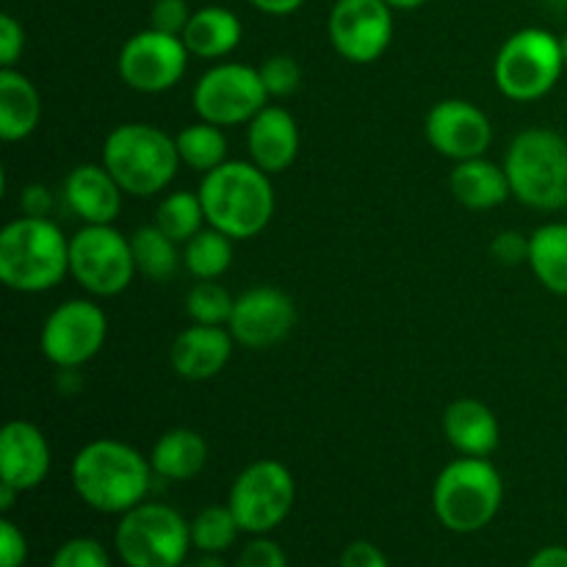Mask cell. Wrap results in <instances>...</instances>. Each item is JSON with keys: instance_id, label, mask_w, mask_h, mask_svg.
<instances>
[{"instance_id": "obj_1", "label": "cell", "mask_w": 567, "mask_h": 567, "mask_svg": "<svg viewBox=\"0 0 567 567\" xmlns=\"http://www.w3.org/2000/svg\"><path fill=\"white\" fill-rule=\"evenodd\" d=\"M153 474L150 457L114 437L86 443L72 460V487L78 498L105 515H125L142 504Z\"/></svg>"}, {"instance_id": "obj_2", "label": "cell", "mask_w": 567, "mask_h": 567, "mask_svg": "<svg viewBox=\"0 0 567 567\" xmlns=\"http://www.w3.org/2000/svg\"><path fill=\"white\" fill-rule=\"evenodd\" d=\"M197 194L208 225L233 241L255 238L275 216V186L252 161H225L203 175Z\"/></svg>"}, {"instance_id": "obj_3", "label": "cell", "mask_w": 567, "mask_h": 567, "mask_svg": "<svg viewBox=\"0 0 567 567\" xmlns=\"http://www.w3.org/2000/svg\"><path fill=\"white\" fill-rule=\"evenodd\" d=\"M70 275V238L50 219L20 216L0 233V280L17 293H44Z\"/></svg>"}, {"instance_id": "obj_4", "label": "cell", "mask_w": 567, "mask_h": 567, "mask_svg": "<svg viewBox=\"0 0 567 567\" xmlns=\"http://www.w3.org/2000/svg\"><path fill=\"white\" fill-rule=\"evenodd\" d=\"M100 164L111 172L125 194L153 197L175 181L181 153L175 138L161 127L147 122H125L105 136Z\"/></svg>"}, {"instance_id": "obj_5", "label": "cell", "mask_w": 567, "mask_h": 567, "mask_svg": "<svg viewBox=\"0 0 567 567\" xmlns=\"http://www.w3.org/2000/svg\"><path fill=\"white\" fill-rule=\"evenodd\" d=\"M504 502V480L487 457H460L437 474L432 487L435 518L457 535L493 524Z\"/></svg>"}, {"instance_id": "obj_6", "label": "cell", "mask_w": 567, "mask_h": 567, "mask_svg": "<svg viewBox=\"0 0 567 567\" xmlns=\"http://www.w3.org/2000/svg\"><path fill=\"white\" fill-rule=\"evenodd\" d=\"M513 197L535 210L567 208V142L557 131L529 127L504 155Z\"/></svg>"}, {"instance_id": "obj_7", "label": "cell", "mask_w": 567, "mask_h": 567, "mask_svg": "<svg viewBox=\"0 0 567 567\" xmlns=\"http://www.w3.org/2000/svg\"><path fill=\"white\" fill-rule=\"evenodd\" d=\"M125 567H181L192 546V524L169 504L142 502L127 509L114 532Z\"/></svg>"}, {"instance_id": "obj_8", "label": "cell", "mask_w": 567, "mask_h": 567, "mask_svg": "<svg viewBox=\"0 0 567 567\" xmlns=\"http://www.w3.org/2000/svg\"><path fill=\"white\" fill-rule=\"evenodd\" d=\"M565 66L559 37L546 28H520L498 48L493 78L504 97L532 103L557 86Z\"/></svg>"}, {"instance_id": "obj_9", "label": "cell", "mask_w": 567, "mask_h": 567, "mask_svg": "<svg viewBox=\"0 0 567 567\" xmlns=\"http://www.w3.org/2000/svg\"><path fill=\"white\" fill-rule=\"evenodd\" d=\"M70 275L92 297H120L136 275L131 238L114 225H83L70 238Z\"/></svg>"}, {"instance_id": "obj_10", "label": "cell", "mask_w": 567, "mask_h": 567, "mask_svg": "<svg viewBox=\"0 0 567 567\" xmlns=\"http://www.w3.org/2000/svg\"><path fill=\"white\" fill-rule=\"evenodd\" d=\"M297 498L293 474L280 460H258L236 476L227 507L244 535H269L291 515Z\"/></svg>"}, {"instance_id": "obj_11", "label": "cell", "mask_w": 567, "mask_h": 567, "mask_svg": "<svg viewBox=\"0 0 567 567\" xmlns=\"http://www.w3.org/2000/svg\"><path fill=\"white\" fill-rule=\"evenodd\" d=\"M266 100L269 92L260 81L258 66L236 64V61L210 66L192 92V105L199 120L219 127L252 122V116L266 109Z\"/></svg>"}, {"instance_id": "obj_12", "label": "cell", "mask_w": 567, "mask_h": 567, "mask_svg": "<svg viewBox=\"0 0 567 567\" xmlns=\"http://www.w3.org/2000/svg\"><path fill=\"white\" fill-rule=\"evenodd\" d=\"M105 338H109L105 310L92 299H70L44 319L39 347L55 369H81L97 358Z\"/></svg>"}, {"instance_id": "obj_13", "label": "cell", "mask_w": 567, "mask_h": 567, "mask_svg": "<svg viewBox=\"0 0 567 567\" xmlns=\"http://www.w3.org/2000/svg\"><path fill=\"white\" fill-rule=\"evenodd\" d=\"M188 48L183 37H172V33L155 31V28H144V31L133 33L120 50V61L116 70L120 78L142 94H161L169 92L172 86L183 81L188 66Z\"/></svg>"}, {"instance_id": "obj_14", "label": "cell", "mask_w": 567, "mask_h": 567, "mask_svg": "<svg viewBox=\"0 0 567 567\" xmlns=\"http://www.w3.org/2000/svg\"><path fill=\"white\" fill-rule=\"evenodd\" d=\"M327 33L341 59L374 64L393 39V9L385 0H336Z\"/></svg>"}, {"instance_id": "obj_15", "label": "cell", "mask_w": 567, "mask_h": 567, "mask_svg": "<svg viewBox=\"0 0 567 567\" xmlns=\"http://www.w3.org/2000/svg\"><path fill=\"white\" fill-rule=\"evenodd\" d=\"M297 327V305L286 291L271 286H258L236 297L233 316L227 321V330L241 347L271 349L286 341Z\"/></svg>"}, {"instance_id": "obj_16", "label": "cell", "mask_w": 567, "mask_h": 567, "mask_svg": "<svg viewBox=\"0 0 567 567\" xmlns=\"http://www.w3.org/2000/svg\"><path fill=\"white\" fill-rule=\"evenodd\" d=\"M426 138L443 158L457 161L480 158L493 142V125L480 105L468 100H441L426 114Z\"/></svg>"}, {"instance_id": "obj_17", "label": "cell", "mask_w": 567, "mask_h": 567, "mask_svg": "<svg viewBox=\"0 0 567 567\" xmlns=\"http://www.w3.org/2000/svg\"><path fill=\"white\" fill-rule=\"evenodd\" d=\"M53 454L44 432L31 421H9L0 430V482L20 493L37 491L50 474Z\"/></svg>"}, {"instance_id": "obj_18", "label": "cell", "mask_w": 567, "mask_h": 567, "mask_svg": "<svg viewBox=\"0 0 567 567\" xmlns=\"http://www.w3.org/2000/svg\"><path fill=\"white\" fill-rule=\"evenodd\" d=\"M233 343H236V338L230 336V330H221V327H186L169 349L172 371L188 382L214 380L230 363Z\"/></svg>"}, {"instance_id": "obj_19", "label": "cell", "mask_w": 567, "mask_h": 567, "mask_svg": "<svg viewBox=\"0 0 567 567\" xmlns=\"http://www.w3.org/2000/svg\"><path fill=\"white\" fill-rule=\"evenodd\" d=\"M247 150L266 175H280L299 155V125L280 105H266L247 122Z\"/></svg>"}, {"instance_id": "obj_20", "label": "cell", "mask_w": 567, "mask_h": 567, "mask_svg": "<svg viewBox=\"0 0 567 567\" xmlns=\"http://www.w3.org/2000/svg\"><path fill=\"white\" fill-rule=\"evenodd\" d=\"M122 188L103 164H81L66 175L64 203L83 225H114L122 210Z\"/></svg>"}, {"instance_id": "obj_21", "label": "cell", "mask_w": 567, "mask_h": 567, "mask_svg": "<svg viewBox=\"0 0 567 567\" xmlns=\"http://www.w3.org/2000/svg\"><path fill=\"white\" fill-rule=\"evenodd\" d=\"M443 435L463 457H491L502 441V426L480 399H457L443 413Z\"/></svg>"}, {"instance_id": "obj_22", "label": "cell", "mask_w": 567, "mask_h": 567, "mask_svg": "<svg viewBox=\"0 0 567 567\" xmlns=\"http://www.w3.org/2000/svg\"><path fill=\"white\" fill-rule=\"evenodd\" d=\"M449 186H452L454 199L460 205H465L468 210L498 208L513 194L504 164H493L485 155L457 161L452 169V177H449Z\"/></svg>"}, {"instance_id": "obj_23", "label": "cell", "mask_w": 567, "mask_h": 567, "mask_svg": "<svg viewBox=\"0 0 567 567\" xmlns=\"http://www.w3.org/2000/svg\"><path fill=\"white\" fill-rule=\"evenodd\" d=\"M42 120V97L31 78L14 66L0 70V138L9 144L31 136Z\"/></svg>"}, {"instance_id": "obj_24", "label": "cell", "mask_w": 567, "mask_h": 567, "mask_svg": "<svg viewBox=\"0 0 567 567\" xmlns=\"http://www.w3.org/2000/svg\"><path fill=\"white\" fill-rule=\"evenodd\" d=\"M241 33L244 28L236 11L225 9V6H203L188 20L183 42H186L188 53L197 55V59L216 61L238 48Z\"/></svg>"}, {"instance_id": "obj_25", "label": "cell", "mask_w": 567, "mask_h": 567, "mask_svg": "<svg viewBox=\"0 0 567 567\" xmlns=\"http://www.w3.org/2000/svg\"><path fill=\"white\" fill-rule=\"evenodd\" d=\"M208 463V443L199 432L177 426L164 432L150 452V465L155 476L169 482H188L203 474Z\"/></svg>"}, {"instance_id": "obj_26", "label": "cell", "mask_w": 567, "mask_h": 567, "mask_svg": "<svg viewBox=\"0 0 567 567\" xmlns=\"http://www.w3.org/2000/svg\"><path fill=\"white\" fill-rule=\"evenodd\" d=\"M529 266L546 291L567 297V225L551 221L529 236Z\"/></svg>"}, {"instance_id": "obj_27", "label": "cell", "mask_w": 567, "mask_h": 567, "mask_svg": "<svg viewBox=\"0 0 567 567\" xmlns=\"http://www.w3.org/2000/svg\"><path fill=\"white\" fill-rule=\"evenodd\" d=\"M131 247L138 275L155 282H166L175 277L181 255H177V241H172L164 230H158L155 225L138 227L131 236Z\"/></svg>"}, {"instance_id": "obj_28", "label": "cell", "mask_w": 567, "mask_h": 567, "mask_svg": "<svg viewBox=\"0 0 567 567\" xmlns=\"http://www.w3.org/2000/svg\"><path fill=\"white\" fill-rule=\"evenodd\" d=\"M175 142L177 153H181V164H186L194 172H203V175H208L210 169L227 161V136L221 133L219 125H210L205 120L183 127Z\"/></svg>"}, {"instance_id": "obj_29", "label": "cell", "mask_w": 567, "mask_h": 567, "mask_svg": "<svg viewBox=\"0 0 567 567\" xmlns=\"http://www.w3.org/2000/svg\"><path fill=\"white\" fill-rule=\"evenodd\" d=\"M183 264L197 280H219L233 266V238L208 225L183 249Z\"/></svg>"}, {"instance_id": "obj_30", "label": "cell", "mask_w": 567, "mask_h": 567, "mask_svg": "<svg viewBox=\"0 0 567 567\" xmlns=\"http://www.w3.org/2000/svg\"><path fill=\"white\" fill-rule=\"evenodd\" d=\"M205 221L208 219H205L197 192H172L169 197L161 199L153 225L164 230L172 241L188 244L199 230H205Z\"/></svg>"}, {"instance_id": "obj_31", "label": "cell", "mask_w": 567, "mask_h": 567, "mask_svg": "<svg viewBox=\"0 0 567 567\" xmlns=\"http://www.w3.org/2000/svg\"><path fill=\"white\" fill-rule=\"evenodd\" d=\"M241 535L233 509L221 507V504H210V507L199 509L197 518L192 520V546L199 554H225L233 543Z\"/></svg>"}, {"instance_id": "obj_32", "label": "cell", "mask_w": 567, "mask_h": 567, "mask_svg": "<svg viewBox=\"0 0 567 567\" xmlns=\"http://www.w3.org/2000/svg\"><path fill=\"white\" fill-rule=\"evenodd\" d=\"M233 305L236 299L230 297L227 288H221L216 280H197L186 297V313L194 324L221 327L230 321Z\"/></svg>"}, {"instance_id": "obj_33", "label": "cell", "mask_w": 567, "mask_h": 567, "mask_svg": "<svg viewBox=\"0 0 567 567\" xmlns=\"http://www.w3.org/2000/svg\"><path fill=\"white\" fill-rule=\"evenodd\" d=\"M260 81H264L269 97H288L302 83V66L291 55H269L264 64L258 66Z\"/></svg>"}, {"instance_id": "obj_34", "label": "cell", "mask_w": 567, "mask_h": 567, "mask_svg": "<svg viewBox=\"0 0 567 567\" xmlns=\"http://www.w3.org/2000/svg\"><path fill=\"white\" fill-rule=\"evenodd\" d=\"M50 567H111V557L103 543L94 537H72L61 543L50 559Z\"/></svg>"}, {"instance_id": "obj_35", "label": "cell", "mask_w": 567, "mask_h": 567, "mask_svg": "<svg viewBox=\"0 0 567 567\" xmlns=\"http://www.w3.org/2000/svg\"><path fill=\"white\" fill-rule=\"evenodd\" d=\"M192 14L194 11L188 9L186 0H155L153 9H150V28L172 33V37H183Z\"/></svg>"}, {"instance_id": "obj_36", "label": "cell", "mask_w": 567, "mask_h": 567, "mask_svg": "<svg viewBox=\"0 0 567 567\" xmlns=\"http://www.w3.org/2000/svg\"><path fill=\"white\" fill-rule=\"evenodd\" d=\"M236 567H288V557L280 543L266 535H255L238 554Z\"/></svg>"}, {"instance_id": "obj_37", "label": "cell", "mask_w": 567, "mask_h": 567, "mask_svg": "<svg viewBox=\"0 0 567 567\" xmlns=\"http://www.w3.org/2000/svg\"><path fill=\"white\" fill-rule=\"evenodd\" d=\"M491 252L502 266L529 264V236H524L518 230L498 233L491 244Z\"/></svg>"}, {"instance_id": "obj_38", "label": "cell", "mask_w": 567, "mask_h": 567, "mask_svg": "<svg viewBox=\"0 0 567 567\" xmlns=\"http://www.w3.org/2000/svg\"><path fill=\"white\" fill-rule=\"evenodd\" d=\"M28 559V540L17 524L0 520V567H22Z\"/></svg>"}, {"instance_id": "obj_39", "label": "cell", "mask_w": 567, "mask_h": 567, "mask_svg": "<svg viewBox=\"0 0 567 567\" xmlns=\"http://www.w3.org/2000/svg\"><path fill=\"white\" fill-rule=\"evenodd\" d=\"M25 50V31L11 14H0V66H14Z\"/></svg>"}, {"instance_id": "obj_40", "label": "cell", "mask_w": 567, "mask_h": 567, "mask_svg": "<svg viewBox=\"0 0 567 567\" xmlns=\"http://www.w3.org/2000/svg\"><path fill=\"white\" fill-rule=\"evenodd\" d=\"M338 567H391L385 554L369 540H354L343 548Z\"/></svg>"}, {"instance_id": "obj_41", "label": "cell", "mask_w": 567, "mask_h": 567, "mask_svg": "<svg viewBox=\"0 0 567 567\" xmlns=\"http://www.w3.org/2000/svg\"><path fill=\"white\" fill-rule=\"evenodd\" d=\"M53 205V194H50V188L42 186V183H31V186L22 188L20 208L25 216H33V219H50Z\"/></svg>"}, {"instance_id": "obj_42", "label": "cell", "mask_w": 567, "mask_h": 567, "mask_svg": "<svg viewBox=\"0 0 567 567\" xmlns=\"http://www.w3.org/2000/svg\"><path fill=\"white\" fill-rule=\"evenodd\" d=\"M526 567H567L565 546H546L526 563Z\"/></svg>"}, {"instance_id": "obj_43", "label": "cell", "mask_w": 567, "mask_h": 567, "mask_svg": "<svg viewBox=\"0 0 567 567\" xmlns=\"http://www.w3.org/2000/svg\"><path fill=\"white\" fill-rule=\"evenodd\" d=\"M258 11L271 17H288L293 11H299L305 6V0H249Z\"/></svg>"}, {"instance_id": "obj_44", "label": "cell", "mask_w": 567, "mask_h": 567, "mask_svg": "<svg viewBox=\"0 0 567 567\" xmlns=\"http://www.w3.org/2000/svg\"><path fill=\"white\" fill-rule=\"evenodd\" d=\"M20 496V491H17V487H11V485H6V482H0V509H3V513H9L11 507H14V498Z\"/></svg>"}, {"instance_id": "obj_45", "label": "cell", "mask_w": 567, "mask_h": 567, "mask_svg": "<svg viewBox=\"0 0 567 567\" xmlns=\"http://www.w3.org/2000/svg\"><path fill=\"white\" fill-rule=\"evenodd\" d=\"M388 6H391L393 11H415L421 9V6H426L430 0H385Z\"/></svg>"}, {"instance_id": "obj_46", "label": "cell", "mask_w": 567, "mask_h": 567, "mask_svg": "<svg viewBox=\"0 0 567 567\" xmlns=\"http://www.w3.org/2000/svg\"><path fill=\"white\" fill-rule=\"evenodd\" d=\"M197 567H225V563H221V554H203Z\"/></svg>"}, {"instance_id": "obj_47", "label": "cell", "mask_w": 567, "mask_h": 567, "mask_svg": "<svg viewBox=\"0 0 567 567\" xmlns=\"http://www.w3.org/2000/svg\"><path fill=\"white\" fill-rule=\"evenodd\" d=\"M559 44H563V59L567 64V33H565V37H559Z\"/></svg>"}, {"instance_id": "obj_48", "label": "cell", "mask_w": 567, "mask_h": 567, "mask_svg": "<svg viewBox=\"0 0 567 567\" xmlns=\"http://www.w3.org/2000/svg\"><path fill=\"white\" fill-rule=\"evenodd\" d=\"M181 567H197V563H194V565H186V563H183Z\"/></svg>"}]
</instances>
